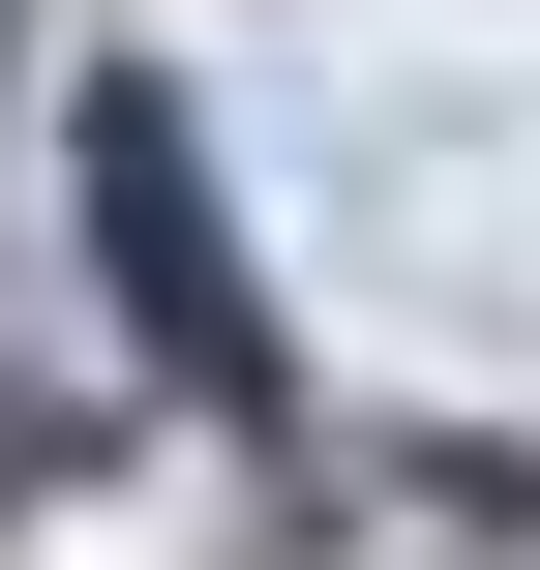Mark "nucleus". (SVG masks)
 <instances>
[{"label": "nucleus", "instance_id": "f257e3e1", "mask_svg": "<svg viewBox=\"0 0 540 570\" xmlns=\"http://www.w3.org/2000/svg\"><path fill=\"white\" fill-rule=\"evenodd\" d=\"M60 180H90V271H120L150 391H271V271H240V210H210L180 90H90V120H60Z\"/></svg>", "mask_w": 540, "mask_h": 570}]
</instances>
